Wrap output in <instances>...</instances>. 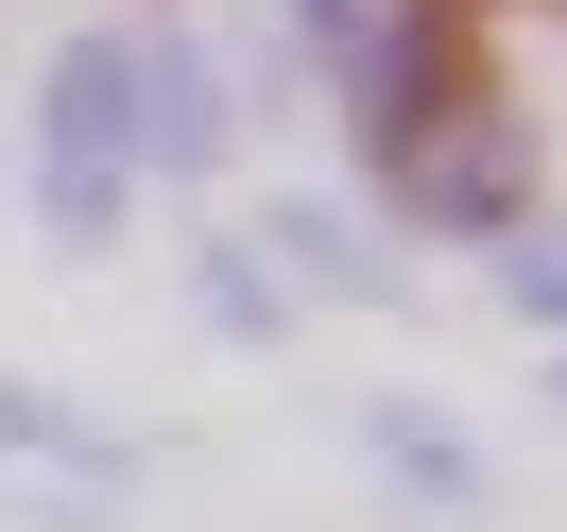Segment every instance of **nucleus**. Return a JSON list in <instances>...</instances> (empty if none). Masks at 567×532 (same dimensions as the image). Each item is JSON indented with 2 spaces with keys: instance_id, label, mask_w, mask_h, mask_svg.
I'll list each match as a JSON object with an SVG mask.
<instances>
[]
</instances>
